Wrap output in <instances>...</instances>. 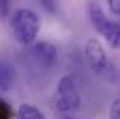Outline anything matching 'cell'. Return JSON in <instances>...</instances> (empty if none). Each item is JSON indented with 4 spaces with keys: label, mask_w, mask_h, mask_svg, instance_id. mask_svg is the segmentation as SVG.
Returning <instances> with one entry per match:
<instances>
[{
    "label": "cell",
    "mask_w": 120,
    "mask_h": 119,
    "mask_svg": "<svg viewBox=\"0 0 120 119\" xmlns=\"http://www.w3.org/2000/svg\"><path fill=\"white\" fill-rule=\"evenodd\" d=\"M14 111L11 108V105L8 102H6L4 99L0 101V119H13Z\"/></svg>",
    "instance_id": "ba28073f"
},
{
    "label": "cell",
    "mask_w": 120,
    "mask_h": 119,
    "mask_svg": "<svg viewBox=\"0 0 120 119\" xmlns=\"http://www.w3.org/2000/svg\"><path fill=\"white\" fill-rule=\"evenodd\" d=\"M64 119H74V118H71V116H66Z\"/></svg>",
    "instance_id": "4fadbf2b"
},
{
    "label": "cell",
    "mask_w": 120,
    "mask_h": 119,
    "mask_svg": "<svg viewBox=\"0 0 120 119\" xmlns=\"http://www.w3.org/2000/svg\"><path fill=\"white\" fill-rule=\"evenodd\" d=\"M85 59L91 70L96 74H103L110 69L108 55L98 39H90L85 45Z\"/></svg>",
    "instance_id": "277c9868"
},
{
    "label": "cell",
    "mask_w": 120,
    "mask_h": 119,
    "mask_svg": "<svg viewBox=\"0 0 120 119\" xmlns=\"http://www.w3.org/2000/svg\"><path fill=\"white\" fill-rule=\"evenodd\" d=\"M87 14L91 24L103 38L109 42L112 48L120 46V24L112 21L103 13L101 4L96 0H90L87 3Z\"/></svg>",
    "instance_id": "7a4b0ae2"
},
{
    "label": "cell",
    "mask_w": 120,
    "mask_h": 119,
    "mask_svg": "<svg viewBox=\"0 0 120 119\" xmlns=\"http://www.w3.org/2000/svg\"><path fill=\"white\" fill-rule=\"evenodd\" d=\"M109 116H110V119H120V98L115 99L113 104L110 105Z\"/></svg>",
    "instance_id": "30bf717a"
},
{
    "label": "cell",
    "mask_w": 120,
    "mask_h": 119,
    "mask_svg": "<svg viewBox=\"0 0 120 119\" xmlns=\"http://www.w3.org/2000/svg\"><path fill=\"white\" fill-rule=\"evenodd\" d=\"M14 81H15L14 67L8 62L3 60L0 63V91L1 92L10 91L14 86Z\"/></svg>",
    "instance_id": "8992f818"
},
{
    "label": "cell",
    "mask_w": 120,
    "mask_h": 119,
    "mask_svg": "<svg viewBox=\"0 0 120 119\" xmlns=\"http://www.w3.org/2000/svg\"><path fill=\"white\" fill-rule=\"evenodd\" d=\"M109 3V10L115 14L120 17V0H108Z\"/></svg>",
    "instance_id": "8fae6325"
},
{
    "label": "cell",
    "mask_w": 120,
    "mask_h": 119,
    "mask_svg": "<svg viewBox=\"0 0 120 119\" xmlns=\"http://www.w3.org/2000/svg\"><path fill=\"white\" fill-rule=\"evenodd\" d=\"M17 119H46V116L34 105L22 104L17 111Z\"/></svg>",
    "instance_id": "52a82bcc"
},
{
    "label": "cell",
    "mask_w": 120,
    "mask_h": 119,
    "mask_svg": "<svg viewBox=\"0 0 120 119\" xmlns=\"http://www.w3.org/2000/svg\"><path fill=\"white\" fill-rule=\"evenodd\" d=\"M42 8L50 14H56L57 11V0H38Z\"/></svg>",
    "instance_id": "9c48e42d"
},
{
    "label": "cell",
    "mask_w": 120,
    "mask_h": 119,
    "mask_svg": "<svg viewBox=\"0 0 120 119\" xmlns=\"http://www.w3.org/2000/svg\"><path fill=\"white\" fill-rule=\"evenodd\" d=\"M31 56H32V59L36 60L45 69L53 67L59 59L57 48L52 42H48V41H39L35 45H32Z\"/></svg>",
    "instance_id": "5b68a950"
},
{
    "label": "cell",
    "mask_w": 120,
    "mask_h": 119,
    "mask_svg": "<svg viewBox=\"0 0 120 119\" xmlns=\"http://www.w3.org/2000/svg\"><path fill=\"white\" fill-rule=\"evenodd\" d=\"M81 105V97L71 76L61 77L57 86L56 109L61 114H73Z\"/></svg>",
    "instance_id": "3957f363"
},
{
    "label": "cell",
    "mask_w": 120,
    "mask_h": 119,
    "mask_svg": "<svg viewBox=\"0 0 120 119\" xmlns=\"http://www.w3.org/2000/svg\"><path fill=\"white\" fill-rule=\"evenodd\" d=\"M1 1V14L6 16L8 13V0H0Z\"/></svg>",
    "instance_id": "7c38bea8"
},
{
    "label": "cell",
    "mask_w": 120,
    "mask_h": 119,
    "mask_svg": "<svg viewBox=\"0 0 120 119\" xmlns=\"http://www.w3.org/2000/svg\"><path fill=\"white\" fill-rule=\"evenodd\" d=\"M10 25L14 38L22 44L30 45L35 41L41 30V20L35 11L30 8H17L10 17Z\"/></svg>",
    "instance_id": "6da1fadb"
}]
</instances>
